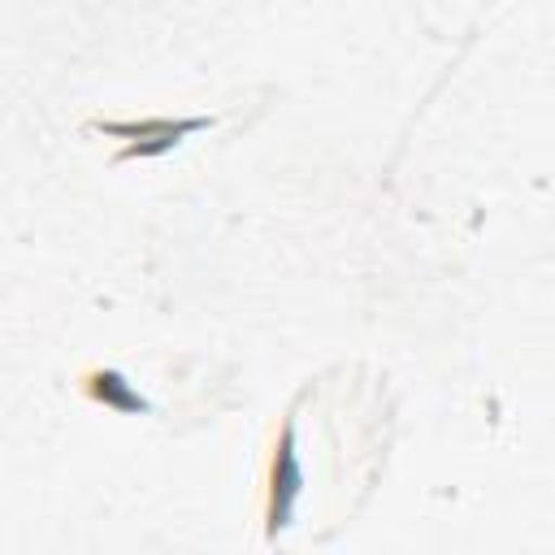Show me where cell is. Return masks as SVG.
Masks as SVG:
<instances>
[{
	"instance_id": "1",
	"label": "cell",
	"mask_w": 555,
	"mask_h": 555,
	"mask_svg": "<svg viewBox=\"0 0 555 555\" xmlns=\"http://www.w3.org/2000/svg\"><path fill=\"white\" fill-rule=\"evenodd\" d=\"M212 117H139V121H95V130L113 134V139H126L121 152H117V165L126 160H152V156H165L173 152L182 139L208 130Z\"/></svg>"
},
{
	"instance_id": "2",
	"label": "cell",
	"mask_w": 555,
	"mask_h": 555,
	"mask_svg": "<svg viewBox=\"0 0 555 555\" xmlns=\"http://www.w3.org/2000/svg\"><path fill=\"white\" fill-rule=\"evenodd\" d=\"M82 390H87V399H95V403H104L108 412H121V416L152 412V403H147V399L134 390V382L121 377L117 369H95V373H87V377H82Z\"/></svg>"
}]
</instances>
